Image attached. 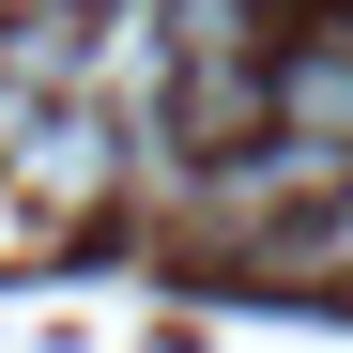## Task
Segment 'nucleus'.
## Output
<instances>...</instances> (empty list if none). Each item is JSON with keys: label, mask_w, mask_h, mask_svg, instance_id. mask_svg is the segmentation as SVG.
<instances>
[{"label": "nucleus", "mask_w": 353, "mask_h": 353, "mask_svg": "<svg viewBox=\"0 0 353 353\" xmlns=\"http://www.w3.org/2000/svg\"><path fill=\"white\" fill-rule=\"evenodd\" d=\"M276 123H307V139H353V46H338V31L276 62Z\"/></svg>", "instance_id": "nucleus-1"}, {"label": "nucleus", "mask_w": 353, "mask_h": 353, "mask_svg": "<svg viewBox=\"0 0 353 353\" xmlns=\"http://www.w3.org/2000/svg\"><path fill=\"white\" fill-rule=\"evenodd\" d=\"M276 276H338V292H353V169L323 185V215H307V230L276 246Z\"/></svg>", "instance_id": "nucleus-2"}]
</instances>
